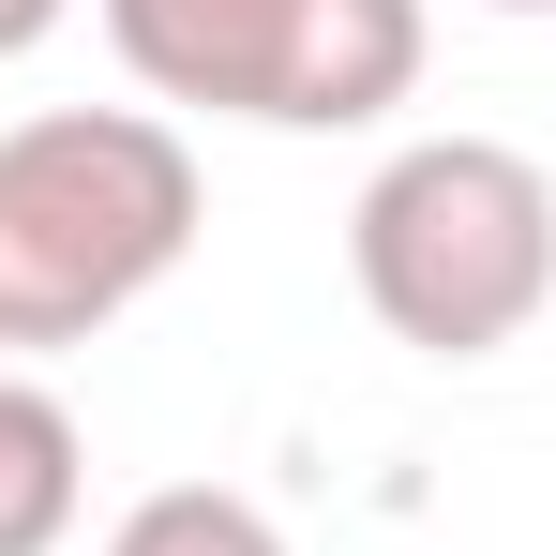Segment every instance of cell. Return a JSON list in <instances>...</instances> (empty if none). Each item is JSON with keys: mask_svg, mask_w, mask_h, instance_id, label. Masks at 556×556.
Segmentation results:
<instances>
[{"mask_svg": "<svg viewBox=\"0 0 556 556\" xmlns=\"http://www.w3.org/2000/svg\"><path fill=\"white\" fill-rule=\"evenodd\" d=\"M195 151L166 105H46L0 136V362L121 331L195 256Z\"/></svg>", "mask_w": 556, "mask_h": 556, "instance_id": "1", "label": "cell"}, {"mask_svg": "<svg viewBox=\"0 0 556 556\" xmlns=\"http://www.w3.org/2000/svg\"><path fill=\"white\" fill-rule=\"evenodd\" d=\"M362 316L421 362H496L556 301V181L511 136H406L346 211Z\"/></svg>", "mask_w": 556, "mask_h": 556, "instance_id": "2", "label": "cell"}, {"mask_svg": "<svg viewBox=\"0 0 556 556\" xmlns=\"http://www.w3.org/2000/svg\"><path fill=\"white\" fill-rule=\"evenodd\" d=\"M105 46L151 105L362 136L421 91V0H105Z\"/></svg>", "mask_w": 556, "mask_h": 556, "instance_id": "3", "label": "cell"}, {"mask_svg": "<svg viewBox=\"0 0 556 556\" xmlns=\"http://www.w3.org/2000/svg\"><path fill=\"white\" fill-rule=\"evenodd\" d=\"M76 511H91V437H76V406H61L46 376L0 362V556H61Z\"/></svg>", "mask_w": 556, "mask_h": 556, "instance_id": "4", "label": "cell"}, {"mask_svg": "<svg viewBox=\"0 0 556 556\" xmlns=\"http://www.w3.org/2000/svg\"><path fill=\"white\" fill-rule=\"evenodd\" d=\"M105 556H301V542H286L256 496H226V481H166V496H136L105 527Z\"/></svg>", "mask_w": 556, "mask_h": 556, "instance_id": "5", "label": "cell"}, {"mask_svg": "<svg viewBox=\"0 0 556 556\" xmlns=\"http://www.w3.org/2000/svg\"><path fill=\"white\" fill-rule=\"evenodd\" d=\"M61 15H76V0H0V61H30V46H46Z\"/></svg>", "mask_w": 556, "mask_h": 556, "instance_id": "6", "label": "cell"}, {"mask_svg": "<svg viewBox=\"0 0 556 556\" xmlns=\"http://www.w3.org/2000/svg\"><path fill=\"white\" fill-rule=\"evenodd\" d=\"M496 15H556V0H496Z\"/></svg>", "mask_w": 556, "mask_h": 556, "instance_id": "7", "label": "cell"}]
</instances>
